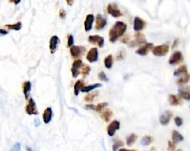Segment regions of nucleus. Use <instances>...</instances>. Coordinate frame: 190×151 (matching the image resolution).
<instances>
[{
  "mask_svg": "<svg viewBox=\"0 0 190 151\" xmlns=\"http://www.w3.org/2000/svg\"><path fill=\"white\" fill-rule=\"evenodd\" d=\"M169 51V46L168 44H162L157 46H154L152 49V52L156 56H164Z\"/></svg>",
  "mask_w": 190,
  "mask_h": 151,
  "instance_id": "f03ea898",
  "label": "nucleus"
},
{
  "mask_svg": "<svg viewBox=\"0 0 190 151\" xmlns=\"http://www.w3.org/2000/svg\"><path fill=\"white\" fill-rule=\"evenodd\" d=\"M107 12L112 17L115 18L120 17V16H122V13L120 12V10L115 5H113V4H109L107 6Z\"/></svg>",
  "mask_w": 190,
  "mask_h": 151,
  "instance_id": "9d476101",
  "label": "nucleus"
},
{
  "mask_svg": "<svg viewBox=\"0 0 190 151\" xmlns=\"http://www.w3.org/2000/svg\"><path fill=\"white\" fill-rule=\"evenodd\" d=\"M70 54H71L72 57L74 58V59H77L79 56L84 53V52L86 51V49L84 47L82 46H78V45H73V46L70 47Z\"/></svg>",
  "mask_w": 190,
  "mask_h": 151,
  "instance_id": "423d86ee",
  "label": "nucleus"
},
{
  "mask_svg": "<svg viewBox=\"0 0 190 151\" xmlns=\"http://www.w3.org/2000/svg\"><path fill=\"white\" fill-rule=\"evenodd\" d=\"M174 123H175V125H176V126L178 127H180L182 125V124H183V120H182V118H180V117L177 116L174 118Z\"/></svg>",
  "mask_w": 190,
  "mask_h": 151,
  "instance_id": "e433bc0d",
  "label": "nucleus"
},
{
  "mask_svg": "<svg viewBox=\"0 0 190 151\" xmlns=\"http://www.w3.org/2000/svg\"><path fill=\"white\" fill-rule=\"evenodd\" d=\"M171 139H172L173 142H174V143H178V142L183 141L184 137L180 132H178V131L176 130H174L173 131L172 135H171Z\"/></svg>",
  "mask_w": 190,
  "mask_h": 151,
  "instance_id": "412c9836",
  "label": "nucleus"
},
{
  "mask_svg": "<svg viewBox=\"0 0 190 151\" xmlns=\"http://www.w3.org/2000/svg\"><path fill=\"white\" fill-rule=\"evenodd\" d=\"M52 118V109L51 107H47L44 111L42 114V120L45 124H49Z\"/></svg>",
  "mask_w": 190,
  "mask_h": 151,
  "instance_id": "6ab92c4d",
  "label": "nucleus"
},
{
  "mask_svg": "<svg viewBox=\"0 0 190 151\" xmlns=\"http://www.w3.org/2000/svg\"><path fill=\"white\" fill-rule=\"evenodd\" d=\"M10 2H13V0H10Z\"/></svg>",
  "mask_w": 190,
  "mask_h": 151,
  "instance_id": "603ef678",
  "label": "nucleus"
},
{
  "mask_svg": "<svg viewBox=\"0 0 190 151\" xmlns=\"http://www.w3.org/2000/svg\"><path fill=\"white\" fill-rule=\"evenodd\" d=\"M107 105H108V103H106V102L100 103H99V104L96 105L95 110H96V112H100V113H102L103 110H104V108L106 107Z\"/></svg>",
  "mask_w": 190,
  "mask_h": 151,
  "instance_id": "473e14b6",
  "label": "nucleus"
},
{
  "mask_svg": "<svg viewBox=\"0 0 190 151\" xmlns=\"http://www.w3.org/2000/svg\"><path fill=\"white\" fill-rule=\"evenodd\" d=\"M74 44V37L72 35H69L67 37V46L71 47L73 46Z\"/></svg>",
  "mask_w": 190,
  "mask_h": 151,
  "instance_id": "4c0bfd02",
  "label": "nucleus"
},
{
  "mask_svg": "<svg viewBox=\"0 0 190 151\" xmlns=\"http://www.w3.org/2000/svg\"><path fill=\"white\" fill-rule=\"evenodd\" d=\"M84 82L82 80H78L76 82V83L74 84V95L75 96H78L79 92L82 90V89L84 87Z\"/></svg>",
  "mask_w": 190,
  "mask_h": 151,
  "instance_id": "a878e982",
  "label": "nucleus"
},
{
  "mask_svg": "<svg viewBox=\"0 0 190 151\" xmlns=\"http://www.w3.org/2000/svg\"><path fill=\"white\" fill-rule=\"evenodd\" d=\"M154 45L152 43H149V42H146L143 45H142L141 47H139L137 50L135 51V52L137 54L140 56H146L149 52V51L150 49H153Z\"/></svg>",
  "mask_w": 190,
  "mask_h": 151,
  "instance_id": "f8f14e48",
  "label": "nucleus"
},
{
  "mask_svg": "<svg viewBox=\"0 0 190 151\" xmlns=\"http://www.w3.org/2000/svg\"><path fill=\"white\" fill-rule=\"evenodd\" d=\"M143 43H146L145 35L142 33H137L135 35V40L130 42V46L135 47Z\"/></svg>",
  "mask_w": 190,
  "mask_h": 151,
  "instance_id": "6e6552de",
  "label": "nucleus"
},
{
  "mask_svg": "<svg viewBox=\"0 0 190 151\" xmlns=\"http://www.w3.org/2000/svg\"><path fill=\"white\" fill-rule=\"evenodd\" d=\"M5 28H8L9 30H13V31H20L22 28V23L17 22L13 25H6Z\"/></svg>",
  "mask_w": 190,
  "mask_h": 151,
  "instance_id": "cd10ccee",
  "label": "nucleus"
},
{
  "mask_svg": "<svg viewBox=\"0 0 190 151\" xmlns=\"http://www.w3.org/2000/svg\"><path fill=\"white\" fill-rule=\"evenodd\" d=\"M74 1V0H66V4H67L68 6H71L73 5Z\"/></svg>",
  "mask_w": 190,
  "mask_h": 151,
  "instance_id": "49530a36",
  "label": "nucleus"
},
{
  "mask_svg": "<svg viewBox=\"0 0 190 151\" xmlns=\"http://www.w3.org/2000/svg\"><path fill=\"white\" fill-rule=\"evenodd\" d=\"M129 41V37L128 35H125V36L124 37V38H122V40H121V42H123V43H127Z\"/></svg>",
  "mask_w": 190,
  "mask_h": 151,
  "instance_id": "a18cd8bd",
  "label": "nucleus"
},
{
  "mask_svg": "<svg viewBox=\"0 0 190 151\" xmlns=\"http://www.w3.org/2000/svg\"><path fill=\"white\" fill-rule=\"evenodd\" d=\"M90 71H91L90 67H89V65L84 64V65H83V68H82V75H83V76H84V77L87 76V75L89 74V72H90Z\"/></svg>",
  "mask_w": 190,
  "mask_h": 151,
  "instance_id": "72a5a7b5",
  "label": "nucleus"
},
{
  "mask_svg": "<svg viewBox=\"0 0 190 151\" xmlns=\"http://www.w3.org/2000/svg\"><path fill=\"white\" fill-rule=\"evenodd\" d=\"M146 22L143 21L141 18L136 17H135L134 20V24H133V28L135 31H140L144 29V28L146 27Z\"/></svg>",
  "mask_w": 190,
  "mask_h": 151,
  "instance_id": "2eb2a0df",
  "label": "nucleus"
},
{
  "mask_svg": "<svg viewBox=\"0 0 190 151\" xmlns=\"http://www.w3.org/2000/svg\"><path fill=\"white\" fill-rule=\"evenodd\" d=\"M106 20L103 17L101 14H97L96 17V29L100 31L106 27Z\"/></svg>",
  "mask_w": 190,
  "mask_h": 151,
  "instance_id": "dca6fc26",
  "label": "nucleus"
},
{
  "mask_svg": "<svg viewBox=\"0 0 190 151\" xmlns=\"http://www.w3.org/2000/svg\"><path fill=\"white\" fill-rule=\"evenodd\" d=\"M124 58V52H123V51H120V52H119V55L117 56V60H123Z\"/></svg>",
  "mask_w": 190,
  "mask_h": 151,
  "instance_id": "79ce46f5",
  "label": "nucleus"
},
{
  "mask_svg": "<svg viewBox=\"0 0 190 151\" xmlns=\"http://www.w3.org/2000/svg\"><path fill=\"white\" fill-rule=\"evenodd\" d=\"M98 95H99L98 92H91V93L87 94V95L85 96L84 99L85 101H86V102H93V101L94 100L95 98H96Z\"/></svg>",
  "mask_w": 190,
  "mask_h": 151,
  "instance_id": "2f4dec72",
  "label": "nucleus"
},
{
  "mask_svg": "<svg viewBox=\"0 0 190 151\" xmlns=\"http://www.w3.org/2000/svg\"><path fill=\"white\" fill-rule=\"evenodd\" d=\"M136 139H137V136H136L135 134L132 133L127 137V139H126V143H127V146H131L133 143L135 142Z\"/></svg>",
  "mask_w": 190,
  "mask_h": 151,
  "instance_id": "7c9ffc66",
  "label": "nucleus"
},
{
  "mask_svg": "<svg viewBox=\"0 0 190 151\" xmlns=\"http://www.w3.org/2000/svg\"><path fill=\"white\" fill-rule=\"evenodd\" d=\"M66 14L65 10L61 9L60 10H59V17L61 18V19H65V18H66Z\"/></svg>",
  "mask_w": 190,
  "mask_h": 151,
  "instance_id": "ea45409f",
  "label": "nucleus"
},
{
  "mask_svg": "<svg viewBox=\"0 0 190 151\" xmlns=\"http://www.w3.org/2000/svg\"><path fill=\"white\" fill-rule=\"evenodd\" d=\"M183 61V55L180 51H175L169 58V64L171 65H177Z\"/></svg>",
  "mask_w": 190,
  "mask_h": 151,
  "instance_id": "20e7f679",
  "label": "nucleus"
},
{
  "mask_svg": "<svg viewBox=\"0 0 190 151\" xmlns=\"http://www.w3.org/2000/svg\"><path fill=\"white\" fill-rule=\"evenodd\" d=\"M113 56L112 55H108L105 58L104 60V65L107 69H110L113 66Z\"/></svg>",
  "mask_w": 190,
  "mask_h": 151,
  "instance_id": "bb28decb",
  "label": "nucleus"
},
{
  "mask_svg": "<svg viewBox=\"0 0 190 151\" xmlns=\"http://www.w3.org/2000/svg\"><path fill=\"white\" fill-rule=\"evenodd\" d=\"M168 150L174 151L175 150V143L171 141H168Z\"/></svg>",
  "mask_w": 190,
  "mask_h": 151,
  "instance_id": "58836bf2",
  "label": "nucleus"
},
{
  "mask_svg": "<svg viewBox=\"0 0 190 151\" xmlns=\"http://www.w3.org/2000/svg\"><path fill=\"white\" fill-rule=\"evenodd\" d=\"M120 129V122L117 120H114L107 127V134L110 136H113L116 131Z\"/></svg>",
  "mask_w": 190,
  "mask_h": 151,
  "instance_id": "1a4fd4ad",
  "label": "nucleus"
},
{
  "mask_svg": "<svg viewBox=\"0 0 190 151\" xmlns=\"http://www.w3.org/2000/svg\"><path fill=\"white\" fill-rule=\"evenodd\" d=\"M88 40L90 43L96 44L100 47H103V45H104V38L100 36V35H90V36H89Z\"/></svg>",
  "mask_w": 190,
  "mask_h": 151,
  "instance_id": "9b49d317",
  "label": "nucleus"
},
{
  "mask_svg": "<svg viewBox=\"0 0 190 151\" xmlns=\"http://www.w3.org/2000/svg\"><path fill=\"white\" fill-rule=\"evenodd\" d=\"M173 114L171 110H166L161 117H160V122L162 125H167L171 121Z\"/></svg>",
  "mask_w": 190,
  "mask_h": 151,
  "instance_id": "f3484780",
  "label": "nucleus"
},
{
  "mask_svg": "<svg viewBox=\"0 0 190 151\" xmlns=\"http://www.w3.org/2000/svg\"><path fill=\"white\" fill-rule=\"evenodd\" d=\"M123 145H124V143H123L122 141L120 140L115 141V142H114L113 145V151H117L119 148L123 146Z\"/></svg>",
  "mask_w": 190,
  "mask_h": 151,
  "instance_id": "f704fd0d",
  "label": "nucleus"
},
{
  "mask_svg": "<svg viewBox=\"0 0 190 151\" xmlns=\"http://www.w3.org/2000/svg\"><path fill=\"white\" fill-rule=\"evenodd\" d=\"M178 44V38H176V39L174 41V43H173V45H172V48H174V47L176 46Z\"/></svg>",
  "mask_w": 190,
  "mask_h": 151,
  "instance_id": "de8ad7c7",
  "label": "nucleus"
},
{
  "mask_svg": "<svg viewBox=\"0 0 190 151\" xmlns=\"http://www.w3.org/2000/svg\"><path fill=\"white\" fill-rule=\"evenodd\" d=\"M26 113L28 115H38L39 114V111L37 109L36 103H35V100L32 98H30L29 101H28V104L26 106Z\"/></svg>",
  "mask_w": 190,
  "mask_h": 151,
  "instance_id": "7ed1b4c3",
  "label": "nucleus"
},
{
  "mask_svg": "<svg viewBox=\"0 0 190 151\" xmlns=\"http://www.w3.org/2000/svg\"><path fill=\"white\" fill-rule=\"evenodd\" d=\"M8 34V31L6 30H4L2 29V28H0V36H2V35H6Z\"/></svg>",
  "mask_w": 190,
  "mask_h": 151,
  "instance_id": "c03bdc74",
  "label": "nucleus"
},
{
  "mask_svg": "<svg viewBox=\"0 0 190 151\" xmlns=\"http://www.w3.org/2000/svg\"><path fill=\"white\" fill-rule=\"evenodd\" d=\"M20 149H21V144L18 143V142H17L16 144L13 146V148L10 149V151H20Z\"/></svg>",
  "mask_w": 190,
  "mask_h": 151,
  "instance_id": "a19ab883",
  "label": "nucleus"
},
{
  "mask_svg": "<svg viewBox=\"0 0 190 151\" xmlns=\"http://www.w3.org/2000/svg\"><path fill=\"white\" fill-rule=\"evenodd\" d=\"M178 93H179L180 97L185 100H190V86L186 85V86H181L178 89Z\"/></svg>",
  "mask_w": 190,
  "mask_h": 151,
  "instance_id": "ddd939ff",
  "label": "nucleus"
},
{
  "mask_svg": "<svg viewBox=\"0 0 190 151\" xmlns=\"http://www.w3.org/2000/svg\"><path fill=\"white\" fill-rule=\"evenodd\" d=\"M189 81H190V74H188V75H184L183 77H181V78H180L179 79H178V81H177V84L182 86V85L188 83Z\"/></svg>",
  "mask_w": 190,
  "mask_h": 151,
  "instance_id": "c85d7f7f",
  "label": "nucleus"
},
{
  "mask_svg": "<svg viewBox=\"0 0 190 151\" xmlns=\"http://www.w3.org/2000/svg\"><path fill=\"white\" fill-rule=\"evenodd\" d=\"M154 141V139L152 136H146L142 139L141 141V144L142 146H149L150 144H151L152 142Z\"/></svg>",
  "mask_w": 190,
  "mask_h": 151,
  "instance_id": "c756f323",
  "label": "nucleus"
},
{
  "mask_svg": "<svg viewBox=\"0 0 190 151\" xmlns=\"http://www.w3.org/2000/svg\"><path fill=\"white\" fill-rule=\"evenodd\" d=\"M98 77H99V78H100V80L103 81V82H108V80H109L107 76H106V74H105L103 71L100 72V73H99V75H98Z\"/></svg>",
  "mask_w": 190,
  "mask_h": 151,
  "instance_id": "c9c22d12",
  "label": "nucleus"
},
{
  "mask_svg": "<svg viewBox=\"0 0 190 151\" xmlns=\"http://www.w3.org/2000/svg\"><path fill=\"white\" fill-rule=\"evenodd\" d=\"M31 89H32V83H31V82L27 81V82H24V84H23V92H24V95H25V97L26 99H29Z\"/></svg>",
  "mask_w": 190,
  "mask_h": 151,
  "instance_id": "aec40b11",
  "label": "nucleus"
},
{
  "mask_svg": "<svg viewBox=\"0 0 190 151\" xmlns=\"http://www.w3.org/2000/svg\"><path fill=\"white\" fill-rule=\"evenodd\" d=\"M95 17L93 14H89L87 15L86 18V21L84 22V26H85V30L86 31H89L92 28H93V24L94 22Z\"/></svg>",
  "mask_w": 190,
  "mask_h": 151,
  "instance_id": "a211bd4d",
  "label": "nucleus"
},
{
  "mask_svg": "<svg viewBox=\"0 0 190 151\" xmlns=\"http://www.w3.org/2000/svg\"><path fill=\"white\" fill-rule=\"evenodd\" d=\"M98 57H99V52H98L97 48H92L86 55V59L90 63L96 62Z\"/></svg>",
  "mask_w": 190,
  "mask_h": 151,
  "instance_id": "0eeeda50",
  "label": "nucleus"
},
{
  "mask_svg": "<svg viewBox=\"0 0 190 151\" xmlns=\"http://www.w3.org/2000/svg\"><path fill=\"white\" fill-rule=\"evenodd\" d=\"M113 116V112H112L111 110L110 109H106L103 110V112L101 114V117L103 118V120L106 122H110V118Z\"/></svg>",
  "mask_w": 190,
  "mask_h": 151,
  "instance_id": "4be33fe9",
  "label": "nucleus"
},
{
  "mask_svg": "<svg viewBox=\"0 0 190 151\" xmlns=\"http://www.w3.org/2000/svg\"><path fill=\"white\" fill-rule=\"evenodd\" d=\"M21 0H13V2L15 5H17V4H19L20 2H21Z\"/></svg>",
  "mask_w": 190,
  "mask_h": 151,
  "instance_id": "8fccbe9b",
  "label": "nucleus"
},
{
  "mask_svg": "<svg viewBox=\"0 0 190 151\" xmlns=\"http://www.w3.org/2000/svg\"><path fill=\"white\" fill-rule=\"evenodd\" d=\"M119 151H135V150H131V149H127L125 148H121V149H119Z\"/></svg>",
  "mask_w": 190,
  "mask_h": 151,
  "instance_id": "09e8293b",
  "label": "nucleus"
},
{
  "mask_svg": "<svg viewBox=\"0 0 190 151\" xmlns=\"http://www.w3.org/2000/svg\"><path fill=\"white\" fill-rule=\"evenodd\" d=\"M26 150H27V151H33V149H32V148H30V147H27Z\"/></svg>",
  "mask_w": 190,
  "mask_h": 151,
  "instance_id": "3c124183",
  "label": "nucleus"
},
{
  "mask_svg": "<svg viewBox=\"0 0 190 151\" xmlns=\"http://www.w3.org/2000/svg\"><path fill=\"white\" fill-rule=\"evenodd\" d=\"M82 66V60H76L74 61L73 64L71 68V73L73 78H77L80 74V69Z\"/></svg>",
  "mask_w": 190,
  "mask_h": 151,
  "instance_id": "39448f33",
  "label": "nucleus"
},
{
  "mask_svg": "<svg viewBox=\"0 0 190 151\" xmlns=\"http://www.w3.org/2000/svg\"><path fill=\"white\" fill-rule=\"evenodd\" d=\"M101 86H102V84L96 83V84H93V85H87V86H84L83 88H82L81 91H82V92H89L92 90H93V89H96V88H100V87H101Z\"/></svg>",
  "mask_w": 190,
  "mask_h": 151,
  "instance_id": "393cba45",
  "label": "nucleus"
},
{
  "mask_svg": "<svg viewBox=\"0 0 190 151\" xmlns=\"http://www.w3.org/2000/svg\"><path fill=\"white\" fill-rule=\"evenodd\" d=\"M177 151H181V149H178V150H177Z\"/></svg>",
  "mask_w": 190,
  "mask_h": 151,
  "instance_id": "864d4df0",
  "label": "nucleus"
},
{
  "mask_svg": "<svg viewBox=\"0 0 190 151\" xmlns=\"http://www.w3.org/2000/svg\"><path fill=\"white\" fill-rule=\"evenodd\" d=\"M59 43V39L57 35H53L51 37L50 40H49V50H50L51 53L53 54L56 52Z\"/></svg>",
  "mask_w": 190,
  "mask_h": 151,
  "instance_id": "4468645a",
  "label": "nucleus"
},
{
  "mask_svg": "<svg viewBox=\"0 0 190 151\" xmlns=\"http://www.w3.org/2000/svg\"><path fill=\"white\" fill-rule=\"evenodd\" d=\"M85 108L87 110H95L96 109V106H94L93 104H87L85 106Z\"/></svg>",
  "mask_w": 190,
  "mask_h": 151,
  "instance_id": "37998d69",
  "label": "nucleus"
},
{
  "mask_svg": "<svg viewBox=\"0 0 190 151\" xmlns=\"http://www.w3.org/2000/svg\"><path fill=\"white\" fill-rule=\"evenodd\" d=\"M127 29V25L122 21H117L109 31V38L111 42H115L120 37L123 36Z\"/></svg>",
  "mask_w": 190,
  "mask_h": 151,
  "instance_id": "f257e3e1",
  "label": "nucleus"
},
{
  "mask_svg": "<svg viewBox=\"0 0 190 151\" xmlns=\"http://www.w3.org/2000/svg\"><path fill=\"white\" fill-rule=\"evenodd\" d=\"M174 76H180V75H188V70H187L186 66L183 65V66H181L174 71Z\"/></svg>",
  "mask_w": 190,
  "mask_h": 151,
  "instance_id": "b1692460",
  "label": "nucleus"
},
{
  "mask_svg": "<svg viewBox=\"0 0 190 151\" xmlns=\"http://www.w3.org/2000/svg\"><path fill=\"white\" fill-rule=\"evenodd\" d=\"M168 101L171 106H178L181 103L179 97H178L176 95H174V94H170L168 96Z\"/></svg>",
  "mask_w": 190,
  "mask_h": 151,
  "instance_id": "5701e85b",
  "label": "nucleus"
}]
</instances>
